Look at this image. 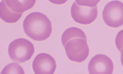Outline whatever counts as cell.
Returning <instances> with one entry per match:
<instances>
[{
	"label": "cell",
	"instance_id": "277c9868",
	"mask_svg": "<svg viewBox=\"0 0 123 74\" xmlns=\"http://www.w3.org/2000/svg\"><path fill=\"white\" fill-rule=\"evenodd\" d=\"M102 17L109 26L117 28L123 25V3L118 0L109 2L104 7Z\"/></svg>",
	"mask_w": 123,
	"mask_h": 74
},
{
	"label": "cell",
	"instance_id": "30bf717a",
	"mask_svg": "<svg viewBox=\"0 0 123 74\" xmlns=\"http://www.w3.org/2000/svg\"><path fill=\"white\" fill-rule=\"evenodd\" d=\"M24 71L18 64L12 63L5 66L2 70L0 74H24Z\"/></svg>",
	"mask_w": 123,
	"mask_h": 74
},
{
	"label": "cell",
	"instance_id": "5b68a950",
	"mask_svg": "<svg viewBox=\"0 0 123 74\" xmlns=\"http://www.w3.org/2000/svg\"><path fill=\"white\" fill-rule=\"evenodd\" d=\"M71 16L76 22L83 25L89 24L96 19L98 14L97 6L93 7L81 6L76 1L71 8Z\"/></svg>",
	"mask_w": 123,
	"mask_h": 74
},
{
	"label": "cell",
	"instance_id": "ba28073f",
	"mask_svg": "<svg viewBox=\"0 0 123 74\" xmlns=\"http://www.w3.org/2000/svg\"><path fill=\"white\" fill-rule=\"evenodd\" d=\"M7 6L12 11L22 13L31 8L36 0H4Z\"/></svg>",
	"mask_w": 123,
	"mask_h": 74
},
{
	"label": "cell",
	"instance_id": "5bb4252c",
	"mask_svg": "<svg viewBox=\"0 0 123 74\" xmlns=\"http://www.w3.org/2000/svg\"><path fill=\"white\" fill-rule=\"evenodd\" d=\"M121 51V60L122 65L123 67V48Z\"/></svg>",
	"mask_w": 123,
	"mask_h": 74
},
{
	"label": "cell",
	"instance_id": "8992f818",
	"mask_svg": "<svg viewBox=\"0 0 123 74\" xmlns=\"http://www.w3.org/2000/svg\"><path fill=\"white\" fill-rule=\"evenodd\" d=\"M89 74H111L114 65L111 59L106 55L98 54L92 57L88 65Z\"/></svg>",
	"mask_w": 123,
	"mask_h": 74
},
{
	"label": "cell",
	"instance_id": "8fae6325",
	"mask_svg": "<svg viewBox=\"0 0 123 74\" xmlns=\"http://www.w3.org/2000/svg\"><path fill=\"white\" fill-rule=\"evenodd\" d=\"M100 0H75L77 3L79 5L93 7L96 6Z\"/></svg>",
	"mask_w": 123,
	"mask_h": 74
},
{
	"label": "cell",
	"instance_id": "4fadbf2b",
	"mask_svg": "<svg viewBox=\"0 0 123 74\" xmlns=\"http://www.w3.org/2000/svg\"><path fill=\"white\" fill-rule=\"evenodd\" d=\"M51 3L57 5H61L66 3L68 0H48Z\"/></svg>",
	"mask_w": 123,
	"mask_h": 74
},
{
	"label": "cell",
	"instance_id": "7a4b0ae2",
	"mask_svg": "<svg viewBox=\"0 0 123 74\" xmlns=\"http://www.w3.org/2000/svg\"><path fill=\"white\" fill-rule=\"evenodd\" d=\"M23 27L28 36L37 41L46 39L52 31L51 21L46 15L40 12H33L27 15L24 20Z\"/></svg>",
	"mask_w": 123,
	"mask_h": 74
},
{
	"label": "cell",
	"instance_id": "9c48e42d",
	"mask_svg": "<svg viewBox=\"0 0 123 74\" xmlns=\"http://www.w3.org/2000/svg\"><path fill=\"white\" fill-rule=\"evenodd\" d=\"M22 13L15 12L10 10L6 6L4 0L0 3V17L5 22L8 23L16 22L20 19Z\"/></svg>",
	"mask_w": 123,
	"mask_h": 74
},
{
	"label": "cell",
	"instance_id": "6da1fadb",
	"mask_svg": "<svg viewBox=\"0 0 123 74\" xmlns=\"http://www.w3.org/2000/svg\"><path fill=\"white\" fill-rule=\"evenodd\" d=\"M66 54L71 60L80 62L85 61L89 53L86 36L80 29L72 27L66 29L61 37Z\"/></svg>",
	"mask_w": 123,
	"mask_h": 74
},
{
	"label": "cell",
	"instance_id": "52a82bcc",
	"mask_svg": "<svg viewBox=\"0 0 123 74\" xmlns=\"http://www.w3.org/2000/svg\"><path fill=\"white\" fill-rule=\"evenodd\" d=\"M32 67L36 74H53L56 65L52 56L47 53H42L37 55L35 58Z\"/></svg>",
	"mask_w": 123,
	"mask_h": 74
},
{
	"label": "cell",
	"instance_id": "3957f363",
	"mask_svg": "<svg viewBox=\"0 0 123 74\" xmlns=\"http://www.w3.org/2000/svg\"><path fill=\"white\" fill-rule=\"evenodd\" d=\"M34 52L33 44L27 39L22 38L16 39L9 44L8 52L10 58L18 63L30 60Z\"/></svg>",
	"mask_w": 123,
	"mask_h": 74
},
{
	"label": "cell",
	"instance_id": "7c38bea8",
	"mask_svg": "<svg viewBox=\"0 0 123 74\" xmlns=\"http://www.w3.org/2000/svg\"><path fill=\"white\" fill-rule=\"evenodd\" d=\"M115 43L118 49L121 51L123 48V29L117 33L115 38Z\"/></svg>",
	"mask_w": 123,
	"mask_h": 74
}]
</instances>
